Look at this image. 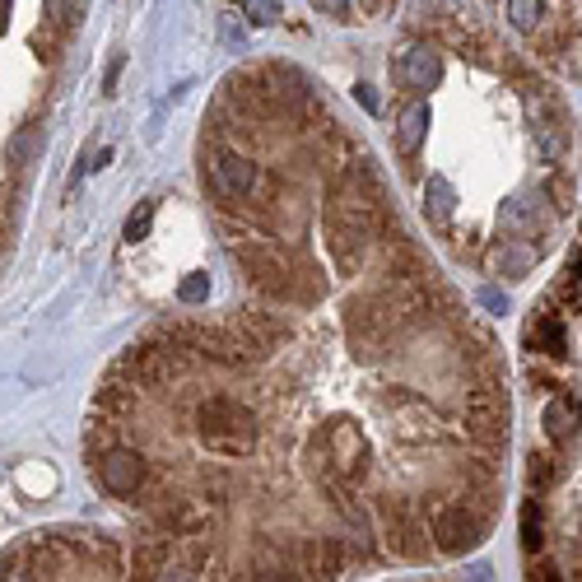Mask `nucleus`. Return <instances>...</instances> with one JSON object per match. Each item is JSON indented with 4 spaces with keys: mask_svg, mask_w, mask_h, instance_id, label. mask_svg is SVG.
I'll use <instances>...</instances> for the list:
<instances>
[{
    "mask_svg": "<svg viewBox=\"0 0 582 582\" xmlns=\"http://www.w3.org/2000/svg\"><path fill=\"white\" fill-rule=\"evenodd\" d=\"M233 257L243 261L247 280H252V285H257L261 294H285V289H289L285 261L275 257L271 247H261V243H238V247H233Z\"/></svg>",
    "mask_w": 582,
    "mask_h": 582,
    "instance_id": "nucleus-7",
    "label": "nucleus"
},
{
    "mask_svg": "<svg viewBox=\"0 0 582 582\" xmlns=\"http://www.w3.org/2000/svg\"><path fill=\"white\" fill-rule=\"evenodd\" d=\"M424 131H429V108H424V103H410V108L401 112V122H396V149H401V154H415V149L424 145Z\"/></svg>",
    "mask_w": 582,
    "mask_h": 582,
    "instance_id": "nucleus-14",
    "label": "nucleus"
},
{
    "mask_svg": "<svg viewBox=\"0 0 582 582\" xmlns=\"http://www.w3.org/2000/svg\"><path fill=\"white\" fill-rule=\"evenodd\" d=\"M168 569H173V541H149L131 559V573L136 578H168Z\"/></svg>",
    "mask_w": 582,
    "mask_h": 582,
    "instance_id": "nucleus-13",
    "label": "nucleus"
},
{
    "mask_svg": "<svg viewBox=\"0 0 582 582\" xmlns=\"http://www.w3.org/2000/svg\"><path fill=\"white\" fill-rule=\"evenodd\" d=\"M489 266H494V275H503V280H522V275L536 266V247L508 238V243H499L489 252Z\"/></svg>",
    "mask_w": 582,
    "mask_h": 582,
    "instance_id": "nucleus-11",
    "label": "nucleus"
},
{
    "mask_svg": "<svg viewBox=\"0 0 582 582\" xmlns=\"http://www.w3.org/2000/svg\"><path fill=\"white\" fill-rule=\"evenodd\" d=\"M312 443L322 447L326 475H336V480H364L368 452H364V438H359V429H354L350 420H336L326 429V438H312Z\"/></svg>",
    "mask_w": 582,
    "mask_h": 582,
    "instance_id": "nucleus-3",
    "label": "nucleus"
},
{
    "mask_svg": "<svg viewBox=\"0 0 582 582\" xmlns=\"http://www.w3.org/2000/svg\"><path fill=\"white\" fill-rule=\"evenodd\" d=\"M210 173H215L219 191L224 196H252V191L261 187V168L247 154H233V149H215V159H210Z\"/></svg>",
    "mask_w": 582,
    "mask_h": 582,
    "instance_id": "nucleus-8",
    "label": "nucleus"
},
{
    "mask_svg": "<svg viewBox=\"0 0 582 582\" xmlns=\"http://www.w3.org/2000/svg\"><path fill=\"white\" fill-rule=\"evenodd\" d=\"M177 298H182V303H205V298H210V275H187V280L177 285Z\"/></svg>",
    "mask_w": 582,
    "mask_h": 582,
    "instance_id": "nucleus-25",
    "label": "nucleus"
},
{
    "mask_svg": "<svg viewBox=\"0 0 582 582\" xmlns=\"http://www.w3.org/2000/svg\"><path fill=\"white\" fill-rule=\"evenodd\" d=\"M359 103H364L368 112H378V98H373V89H368V84H359Z\"/></svg>",
    "mask_w": 582,
    "mask_h": 582,
    "instance_id": "nucleus-31",
    "label": "nucleus"
},
{
    "mask_svg": "<svg viewBox=\"0 0 582 582\" xmlns=\"http://www.w3.org/2000/svg\"><path fill=\"white\" fill-rule=\"evenodd\" d=\"M122 66H126L122 56H117V61H112V66H108V94H112V89H117V80H122Z\"/></svg>",
    "mask_w": 582,
    "mask_h": 582,
    "instance_id": "nucleus-30",
    "label": "nucleus"
},
{
    "mask_svg": "<svg viewBox=\"0 0 582 582\" xmlns=\"http://www.w3.org/2000/svg\"><path fill=\"white\" fill-rule=\"evenodd\" d=\"M573 429H578V406H573L569 396H555V401H545V434L555 438V443H569Z\"/></svg>",
    "mask_w": 582,
    "mask_h": 582,
    "instance_id": "nucleus-16",
    "label": "nucleus"
},
{
    "mask_svg": "<svg viewBox=\"0 0 582 582\" xmlns=\"http://www.w3.org/2000/svg\"><path fill=\"white\" fill-rule=\"evenodd\" d=\"M98 480H103L108 494H140V485H145V457L131 452V447H108L98 457Z\"/></svg>",
    "mask_w": 582,
    "mask_h": 582,
    "instance_id": "nucleus-5",
    "label": "nucleus"
},
{
    "mask_svg": "<svg viewBox=\"0 0 582 582\" xmlns=\"http://www.w3.org/2000/svg\"><path fill=\"white\" fill-rule=\"evenodd\" d=\"M536 219H541V201H536V196H517V201L503 210V224H508L513 233L536 229Z\"/></svg>",
    "mask_w": 582,
    "mask_h": 582,
    "instance_id": "nucleus-18",
    "label": "nucleus"
},
{
    "mask_svg": "<svg viewBox=\"0 0 582 582\" xmlns=\"http://www.w3.org/2000/svg\"><path fill=\"white\" fill-rule=\"evenodd\" d=\"M149 224H154V201H145L140 210H131V219H126V243L149 238Z\"/></svg>",
    "mask_w": 582,
    "mask_h": 582,
    "instance_id": "nucleus-22",
    "label": "nucleus"
},
{
    "mask_svg": "<svg viewBox=\"0 0 582 582\" xmlns=\"http://www.w3.org/2000/svg\"><path fill=\"white\" fill-rule=\"evenodd\" d=\"M252 10H257V14H252L257 24H275V5H271V0H252Z\"/></svg>",
    "mask_w": 582,
    "mask_h": 582,
    "instance_id": "nucleus-28",
    "label": "nucleus"
},
{
    "mask_svg": "<svg viewBox=\"0 0 582 582\" xmlns=\"http://www.w3.org/2000/svg\"><path fill=\"white\" fill-rule=\"evenodd\" d=\"M196 429H201V443L210 452H224V457H247L257 447V420L252 410L229 401V396H210L196 410Z\"/></svg>",
    "mask_w": 582,
    "mask_h": 582,
    "instance_id": "nucleus-1",
    "label": "nucleus"
},
{
    "mask_svg": "<svg viewBox=\"0 0 582 582\" xmlns=\"http://www.w3.org/2000/svg\"><path fill=\"white\" fill-rule=\"evenodd\" d=\"M541 10H545V0H508V24L531 33V28L541 24Z\"/></svg>",
    "mask_w": 582,
    "mask_h": 582,
    "instance_id": "nucleus-21",
    "label": "nucleus"
},
{
    "mask_svg": "<svg viewBox=\"0 0 582 582\" xmlns=\"http://www.w3.org/2000/svg\"><path fill=\"white\" fill-rule=\"evenodd\" d=\"M466 424H471V434L480 438V443H499L503 424H508V401H503V392L480 387V392L466 396Z\"/></svg>",
    "mask_w": 582,
    "mask_h": 582,
    "instance_id": "nucleus-6",
    "label": "nucleus"
},
{
    "mask_svg": "<svg viewBox=\"0 0 582 582\" xmlns=\"http://www.w3.org/2000/svg\"><path fill=\"white\" fill-rule=\"evenodd\" d=\"M424 210H429L434 224H447V215L457 210V196H452V187H447L443 177H429V187H424Z\"/></svg>",
    "mask_w": 582,
    "mask_h": 582,
    "instance_id": "nucleus-17",
    "label": "nucleus"
},
{
    "mask_svg": "<svg viewBox=\"0 0 582 582\" xmlns=\"http://www.w3.org/2000/svg\"><path fill=\"white\" fill-rule=\"evenodd\" d=\"M340 550L331 541H303L298 545V578H336Z\"/></svg>",
    "mask_w": 582,
    "mask_h": 582,
    "instance_id": "nucleus-10",
    "label": "nucleus"
},
{
    "mask_svg": "<svg viewBox=\"0 0 582 582\" xmlns=\"http://www.w3.org/2000/svg\"><path fill=\"white\" fill-rule=\"evenodd\" d=\"M392 326L382 317L378 298H350L345 303V340H350V350L359 359H382L387 345H392Z\"/></svg>",
    "mask_w": 582,
    "mask_h": 582,
    "instance_id": "nucleus-2",
    "label": "nucleus"
},
{
    "mask_svg": "<svg viewBox=\"0 0 582 582\" xmlns=\"http://www.w3.org/2000/svg\"><path fill=\"white\" fill-rule=\"evenodd\" d=\"M531 350H541V354H564V326H559V317L550 308H545L541 303V317H536V322H531Z\"/></svg>",
    "mask_w": 582,
    "mask_h": 582,
    "instance_id": "nucleus-15",
    "label": "nucleus"
},
{
    "mask_svg": "<svg viewBox=\"0 0 582 582\" xmlns=\"http://www.w3.org/2000/svg\"><path fill=\"white\" fill-rule=\"evenodd\" d=\"M555 475H559L555 457H531V466H527L531 489H550V485H555Z\"/></svg>",
    "mask_w": 582,
    "mask_h": 582,
    "instance_id": "nucleus-23",
    "label": "nucleus"
},
{
    "mask_svg": "<svg viewBox=\"0 0 582 582\" xmlns=\"http://www.w3.org/2000/svg\"><path fill=\"white\" fill-rule=\"evenodd\" d=\"M401 80H406V89H415V94H429L438 84V52L429 42H415V47L401 56Z\"/></svg>",
    "mask_w": 582,
    "mask_h": 582,
    "instance_id": "nucleus-9",
    "label": "nucleus"
},
{
    "mask_svg": "<svg viewBox=\"0 0 582 582\" xmlns=\"http://www.w3.org/2000/svg\"><path fill=\"white\" fill-rule=\"evenodd\" d=\"M238 326H243V331H247V336H252V340H261L266 350H271L275 340L285 336V326L275 322V317H261V312H247V317H243V322H238Z\"/></svg>",
    "mask_w": 582,
    "mask_h": 582,
    "instance_id": "nucleus-20",
    "label": "nucleus"
},
{
    "mask_svg": "<svg viewBox=\"0 0 582 582\" xmlns=\"http://www.w3.org/2000/svg\"><path fill=\"white\" fill-rule=\"evenodd\" d=\"M545 541V527H541V499H527L522 503V545H527V555H536Z\"/></svg>",
    "mask_w": 582,
    "mask_h": 582,
    "instance_id": "nucleus-19",
    "label": "nucleus"
},
{
    "mask_svg": "<svg viewBox=\"0 0 582 582\" xmlns=\"http://www.w3.org/2000/svg\"><path fill=\"white\" fill-rule=\"evenodd\" d=\"M312 5H317L322 14H345L350 10V0H312Z\"/></svg>",
    "mask_w": 582,
    "mask_h": 582,
    "instance_id": "nucleus-29",
    "label": "nucleus"
},
{
    "mask_svg": "<svg viewBox=\"0 0 582 582\" xmlns=\"http://www.w3.org/2000/svg\"><path fill=\"white\" fill-rule=\"evenodd\" d=\"M480 303H485L489 312H503V308H508V298H503L499 289H480Z\"/></svg>",
    "mask_w": 582,
    "mask_h": 582,
    "instance_id": "nucleus-27",
    "label": "nucleus"
},
{
    "mask_svg": "<svg viewBox=\"0 0 582 582\" xmlns=\"http://www.w3.org/2000/svg\"><path fill=\"white\" fill-rule=\"evenodd\" d=\"M219 33H224V42H229V47H243V28H238V14H233V10L219 14Z\"/></svg>",
    "mask_w": 582,
    "mask_h": 582,
    "instance_id": "nucleus-26",
    "label": "nucleus"
},
{
    "mask_svg": "<svg viewBox=\"0 0 582 582\" xmlns=\"http://www.w3.org/2000/svg\"><path fill=\"white\" fill-rule=\"evenodd\" d=\"M364 233H354V229H345V224H336L331 219V238H326V247H331V257H336V266L340 271H354L359 261H364Z\"/></svg>",
    "mask_w": 582,
    "mask_h": 582,
    "instance_id": "nucleus-12",
    "label": "nucleus"
},
{
    "mask_svg": "<svg viewBox=\"0 0 582 582\" xmlns=\"http://www.w3.org/2000/svg\"><path fill=\"white\" fill-rule=\"evenodd\" d=\"M429 531H434V545L443 555H461V550H471V545L480 541L485 522L471 517L466 499H457V503H438L434 517H429Z\"/></svg>",
    "mask_w": 582,
    "mask_h": 582,
    "instance_id": "nucleus-4",
    "label": "nucleus"
},
{
    "mask_svg": "<svg viewBox=\"0 0 582 582\" xmlns=\"http://www.w3.org/2000/svg\"><path fill=\"white\" fill-rule=\"evenodd\" d=\"M38 149H42L38 131H19V136L10 140V159L14 163H28V159H38Z\"/></svg>",
    "mask_w": 582,
    "mask_h": 582,
    "instance_id": "nucleus-24",
    "label": "nucleus"
}]
</instances>
